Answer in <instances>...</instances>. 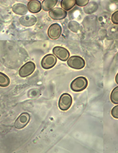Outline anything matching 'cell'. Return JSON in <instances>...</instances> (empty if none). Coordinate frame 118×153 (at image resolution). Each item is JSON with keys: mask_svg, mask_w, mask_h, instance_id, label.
Returning a JSON list of instances; mask_svg holds the SVG:
<instances>
[{"mask_svg": "<svg viewBox=\"0 0 118 153\" xmlns=\"http://www.w3.org/2000/svg\"><path fill=\"white\" fill-rule=\"evenodd\" d=\"M88 85V79L83 76H79L74 79L71 84V89L76 92L85 90Z\"/></svg>", "mask_w": 118, "mask_h": 153, "instance_id": "cell-1", "label": "cell"}, {"mask_svg": "<svg viewBox=\"0 0 118 153\" xmlns=\"http://www.w3.org/2000/svg\"><path fill=\"white\" fill-rule=\"evenodd\" d=\"M68 65L72 69L80 70L85 68L86 63L83 58L79 56H72L67 60Z\"/></svg>", "mask_w": 118, "mask_h": 153, "instance_id": "cell-2", "label": "cell"}, {"mask_svg": "<svg viewBox=\"0 0 118 153\" xmlns=\"http://www.w3.org/2000/svg\"><path fill=\"white\" fill-rule=\"evenodd\" d=\"M57 62V57L54 54H48L42 59L41 61V66L46 70L50 69L56 65Z\"/></svg>", "mask_w": 118, "mask_h": 153, "instance_id": "cell-3", "label": "cell"}, {"mask_svg": "<svg viewBox=\"0 0 118 153\" xmlns=\"http://www.w3.org/2000/svg\"><path fill=\"white\" fill-rule=\"evenodd\" d=\"M72 102V97L70 94L68 93L63 94L59 101V107L62 111H68L71 108Z\"/></svg>", "mask_w": 118, "mask_h": 153, "instance_id": "cell-4", "label": "cell"}, {"mask_svg": "<svg viewBox=\"0 0 118 153\" xmlns=\"http://www.w3.org/2000/svg\"><path fill=\"white\" fill-rule=\"evenodd\" d=\"M36 69V65L33 62L29 61L25 63L19 70V75L22 77L29 76L33 74Z\"/></svg>", "mask_w": 118, "mask_h": 153, "instance_id": "cell-5", "label": "cell"}, {"mask_svg": "<svg viewBox=\"0 0 118 153\" xmlns=\"http://www.w3.org/2000/svg\"><path fill=\"white\" fill-rule=\"evenodd\" d=\"M67 11L62 8H53L48 12L49 17L54 20H62L67 17Z\"/></svg>", "mask_w": 118, "mask_h": 153, "instance_id": "cell-6", "label": "cell"}, {"mask_svg": "<svg viewBox=\"0 0 118 153\" xmlns=\"http://www.w3.org/2000/svg\"><path fill=\"white\" fill-rule=\"evenodd\" d=\"M53 54L62 62H66L70 57L69 51L62 46H55L53 49Z\"/></svg>", "mask_w": 118, "mask_h": 153, "instance_id": "cell-7", "label": "cell"}, {"mask_svg": "<svg viewBox=\"0 0 118 153\" xmlns=\"http://www.w3.org/2000/svg\"><path fill=\"white\" fill-rule=\"evenodd\" d=\"M62 32V26L58 23H53L49 27L47 34L50 39L52 40H57L60 37Z\"/></svg>", "mask_w": 118, "mask_h": 153, "instance_id": "cell-8", "label": "cell"}, {"mask_svg": "<svg viewBox=\"0 0 118 153\" xmlns=\"http://www.w3.org/2000/svg\"><path fill=\"white\" fill-rule=\"evenodd\" d=\"M30 121V115L27 112H23L16 120L14 123V127L16 129H22L27 126Z\"/></svg>", "mask_w": 118, "mask_h": 153, "instance_id": "cell-9", "label": "cell"}, {"mask_svg": "<svg viewBox=\"0 0 118 153\" xmlns=\"http://www.w3.org/2000/svg\"><path fill=\"white\" fill-rule=\"evenodd\" d=\"M37 19L33 15H24L19 19V22L22 26L28 27L34 26L37 23Z\"/></svg>", "mask_w": 118, "mask_h": 153, "instance_id": "cell-10", "label": "cell"}, {"mask_svg": "<svg viewBox=\"0 0 118 153\" xmlns=\"http://www.w3.org/2000/svg\"><path fill=\"white\" fill-rule=\"evenodd\" d=\"M27 7L28 11L33 14L38 13L42 10V4L39 0L29 1L27 4Z\"/></svg>", "mask_w": 118, "mask_h": 153, "instance_id": "cell-11", "label": "cell"}, {"mask_svg": "<svg viewBox=\"0 0 118 153\" xmlns=\"http://www.w3.org/2000/svg\"><path fill=\"white\" fill-rule=\"evenodd\" d=\"M12 11L17 15L24 16L27 14L28 10L27 5L23 3H16L12 7Z\"/></svg>", "mask_w": 118, "mask_h": 153, "instance_id": "cell-12", "label": "cell"}, {"mask_svg": "<svg viewBox=\"0 0 118 153\" xmlns=\"http://www.w3.org/2000/svg\"><path fill=\"white\" fill-rule=\"evenodd\" d=\"M58 0H43L42 3V10L45 11H49L55 7Z\"/></svg>", "mask_w": 118, "mask_h": 153, "instance_id": "cell-13", "label": "cell"}, {"mask_svg": "<svg viewBox=\"0 0 118 153\" xmlns=\"http://www.w3.org/2000/svg\"><path fill=\"white\" fill-rule=\"evenodd\" d=\"M98 9V4L95 2H89L86 6L83 7L84 12L87 14H93Z\"/></svg>", "mask_w": 118, "mask_h": 153, "instance_id": "cell-14", "label": "cell"}, {"mask_svg": "<svg viewBox=\"0 0 118 153\" xmlns=\"http://www.w3.org/2000/svg\"><path fill=\"white\" fill-rule=\"evenodd\" d=\"M60 5L62 8L65 11H70L75 5V0H62L60 2Z\"/></svg>", "mask_w": 118, "mask_h": 153, "instance_id": "cell-15", "label": "cell"}, {"mask_svg": "<svg viewBox=\"0 0 118 153\" xmlns=\"http://www.w3.org/2000/svg\"><path fill=\"white\" fill-rule=\"evenodd\" d=\"M10 83V78L5 74L0 72V86L1 87H7Z\"/></svg>", "mask_w": 118, "mask_h": 153, "instance_id": "cell-16", "label": "cell"}, {"mask_svg": "<svg viewBox=\"0 0 118 153\" xmlns=\"http://www.w3.org/2000/svg\"><path fill=\"white\" fill-rule=\"evenodd\" d=\"M111 100L114 104L118 105V86L114 89L111 94Z\"/></svg>", "mask_w": 118, "mask_h": 153, "instance_id": "cell-17", "label": "cell"}, {"mask_svg": "<svg viewBox=\"0 0 118 153\" xmlns=\"http://www.w3.org/2000/svg\"><path fill=\"white\" fill-rule=\"evenodd\" d=\"M79 27L80 26L79 23L75 21H71L69 23V28L73 32L77 33Z\"/></svg>", "mask_w": 118, "mask_h": 153, "instance_id": "cell-18", "label": "cell"}, {"mask_svg": "<svg viewBox=\"0 0 118 153\" xmlns=\"http://www.w3.org/2000/svg\"><path fill=\"white\" fill-rule=\"evenodd\" d=\"M111 21L113 24L118 25V10L114 12L111 16Z\"/></svg>", "mask_w": 118, "mask_h": 153, "instance_id": "cell-19", "label": "cell"}, {"mask_svg": "<svg viewBox=\"0 0 118 153\" xmlns=\"http://www.w3.org/2000/svg\"><path fill=\"white\" fill-rule=\"evenodd\" d=\"M75 1H76V5L80 7H84L89 2V0H75Z\"/></svg>", "mask_w": 118, "mask_h": 153, "instance_id": "cell-20", "label": "cell"}, {"mask_svg": "<svg viewBox=\"0 0 118 153\" xmlns=\"http://www.w3.org/2000/svg\"><path fill=\"white\" fill-rule=\"evenodd\" d=\"M111 115L114 118L118 119V105L112 108L111 111Z\"/></svg>", "mask_w": 118, "mask_h": 153, "instance_id": "cell-21", "label": "cell"}, {"mask_svg": "<svg viewBox=\"0 0 118 153\" xmlns=\"http://www.w3.org/2000/svg\"><path fill=\"white\" fill-rule=\"evenodd\" d=\"M115 81H116V83L118 85V73L117 74L116 77H115Z\"/></svg>", "mask_w": 118, "mask_h": 153, "instance_id": "cell-22", "label": "cell"}, {"mask_svg": "<svg viewBox=\"0 0 118 153\" xmlns=\"http://www.w3.org/2000/svg\"><path fill=\"white\" fill-rule=\"evenodd\" d=\"M114 2H118V0H112Z\"/></svg>", "mask_w": 118, "mask_h": 153, "instance_id": "cell-23", "label": "cell"}, {"mask_svg": "<svg viewBox=\"0 0 118 153\" xmlns=\"http://www.w3.org/2000/svg\"><path fill=\"white\" fill-rule=\"evenodd\" d=\"M28 1H31V0H28Z\"/></svg>", "mask_w": 118, "mask_h": 153, "instance_id": "cell-24", "label": "cell"}]
</instances>
